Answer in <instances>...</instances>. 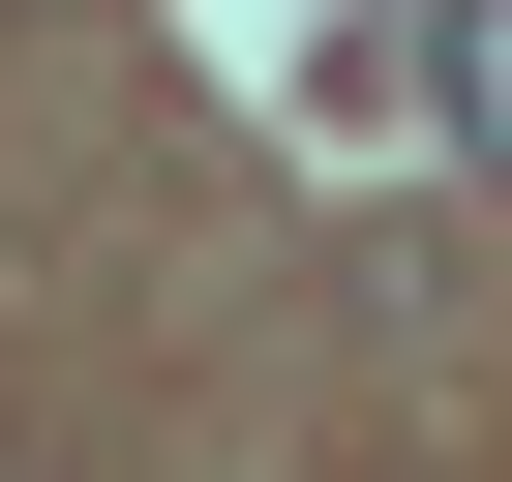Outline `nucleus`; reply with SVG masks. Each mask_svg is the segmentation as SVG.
I'll return each instance as SVG.
<instances>
[{"mask_svg": "<svg viewBox=\"0 0 512 482\" xmlns=\"http://www.w3.org/2000/svg\"><path fill=\"white\" fill-rule=\"evenodd\" d=\"M452 121H482V151H512V0H452Z\"/></svg>", "mask_w": 512, "mask_h": 482, "instance_id": "f257e3e1", "label": "nucleus"}]
</instances>
